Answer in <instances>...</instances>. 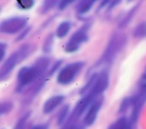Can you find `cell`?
<instances>
[{
    "label": "cell",
    "instance_id": "obj_1",
    "mask_svg": "<svg viewBox=\"0 0 146 129\" xmlns=\"http://www.w3.org/2000/svg\"><path fill=\"white\" fill-rule=\"evenodd\" d=\"M50 64V58L46 57L39 58L31 66L22 67L17 74V91L20 92L38 78L43 75Z\"/></svg>",
    "mask_w": 146,
    "mask_h": 129
},
{
    "label": "cell",
    "instance_id": "obj_2",
    "mask_svg": "<svg viewBox=\"0 0 146 129\" xmlns=\"http://www.w3.org/2000/svg\"><path fill=\"white\" fill-rule=\"evenodd\" d=\"M33 50V47L30 44L23 45L21 46L16 51H15L10 57L5 61V63L2 65L1 68V80H5L7 78L12 70L15 68L18 63H21L22 61L27 58Z\"/></svg>",
    "mask_w": 146,
    "mask_h": 129
},
{
    "label": "cell",
    "instance_id": "obj_3",
    "mask_svg": "<svg viewBox=\"0 0 146 129\" xmlns=\"http://www.w3.org/2000/svg\"><path fill=\"white\" fill-rule=\"evenodd\" d=\"M125 38L120 34H114L106 47L104 55L99 60V64L110 65L115 58L116 55L125 44Z\"/></svg>",
    "mask_w": 146,
    "mask_h": 129
},
{
    "label": "cell",
    "instance_id": "obj_4",
    "mask_svg": "<svg viewBox=\"0 0 146 129\" xmlns=\"http://www.w3.org/2000/svg\"><path fill=\"white\" fill-rule=\"evenodd\" d=\"M130 100L132 104V114L129 121H130L131 126L133 127V126L135 124L138 119L143 106L146 102V82L142 81L138 92L133 96L130 97Z\"/></svg>",
    "mask_w": 146,
    "mask_h": 129
},
{
    "label": "cell",
    "instance_id": "obj_5",
    "mask_svg": "<svg viewBox=\"0 0 146 129\" xmlns=\"http://www.w3.org/2000/svg\"><path fill=\"white\" fill-rule=\"evenodd\" d=\"M84 62H74L62 67L57 75V82L61 85H67L75 79L76 75L80 72Z\"/></svg>",
    "mask_w": 146,
    "mask_h": 129
},
{
    "label": "cell",
    "instance_id": "obj_6",
    "mask_svg": "<svg viewBox=\"0 0 146 129\" xmlns=\"http://www.w3.org/2000/svg\"><path fill=\"white\" fill-rule=\"evenodd\" d=\"M88 25L83 26L78 31H77L74 34L71 36L69 41L67 42L65 46V51L67 53L76 52L77 50L80 48V45L82 43H85L88 40Z\"/></svg>",
    "mask_w": 146,
    "mask_h": 129
},
{
    "label": "cell",
    "instance_id": "obj_7",
    "mask_svg": "<svg viewBox=\"0 0 146 129\" xmlns=\"http://www.w3.org/2000/svg\"><path fill=\"white\" fill-rule=\"evenodd\" d=\"M27 24V19L23 16H15L1 22V31L7 34H15L21 31Z\"/></svg>",
    "mask_w": 146,
    "mask_h": 129
},
{
    "label": "cell",
    "instance_id": "obj_8",
    "mask_svg": "<svg viewBox=\"0 0 146 129\" xmlns=\"http://www.w3.org/2000/svg\"><path fill=\"white\" fill-rule=\"evenodd\" d=\"M109 84V75L108 73L103 70L98 73V77L96 79L94 85L92 87V90L90 93L95 95L96 97H99L106 89L108 87ZM89 93V92H88Z\"/></svg>",
    "mask_w": 146,
    "mask_h": 129
},
{
    "label": "cell",
    "instance_id": "obj_9",
    "mask_svg": "<svg viewBox=\"0 0 146 129\" xmlns=\"http://www.w3.org/2000/svg\"><path fill=\"white\" fill-rule=\"evenodd\" d=\"M104 102V97H98L94 101L91 103V105L88 107V112L84 117V125L86 126H91L94 124V122L96 121L98 113L100 110L101 107H102V104Z\"/></svg>",
    "mask_w": 146,
    "mask_h": 129
},
{
    "label": "cell",
    "instance_id": "obj_10",
    "mask_svg": "<svg viewBox=\"0 0 146 129\" xmlns=\"http://www.w3.org/2000/svg\"><path fill=\"white\" fill-rule=\"evenodd\" d=\"M65 97L63 95H55V96L48 99L43 104V113L44 114H49L52 111H53L56 108L63 102Z\"/></svg>",
    "mask_w": 146,
    "mask_h": 129
},
{
    "label": "cell",
    "instance_id": "obj_11",
    "mask_svg": "<svg viewBox=\"0 0 146 129\" xmlns=\"http://www.w3.org/2000/svg\"><path fill=\"white\" fill-rule=\"evenodd\" d=\"M108 129H133L129 121L126 117H122L109 126Z\"/></svg>",
    "mask_w": 146,
    "mask_h": 129
},
{
    "label": "cell",
    "instance_id": "obj_12",
    "mask_svg": "<svg viewBox=\"0 0 146 129\" xmlns=\"http://www.w3.org/2000/svg\"><path fill=\"white\" fill-rule=\"evenodd\" d=\"M70 26L71 25H70V22H68V21L62 22L57 28V31H56V36H57L59 39L64 38L67 34H68V32L70 31Z\"/></svg>",
    "mask_w": 146,
    "mask_h": 129
},
{
    "label": "cell",
    "instance_id": "obj_13",
    "mask_svg": "<svg viewBox=\"0 0 146 129\" xmlns=\"http://www.w3.org/2000/svg\"><path fill=\"white\" fill-rule=\"evenodd\" d=\"M94 4H95V1H81L77 5L76 10L80 14H87L88 11L91 9Z\"/></svg>",
    "mask_w": 146,
    "mask_h": 129
},
{
    "label": "cell",
    "instance_id": "obj_14",
    "mask_svg": "<svg viewBox=\"0 0 146 129\" xmlns=\"http://www.w3.org/2000/svg\"><path fill=\"white\" fill-rule=\"evenodd\" d=\"M133 37L137 39L146 37V22H143L136 26L133 31Z\"/></svg>",
    "mask_w": 146,
    "mask_h": 129
},
{
    "label": "cell",
    "instance_id": "obj_15",
    "mask_svg": "<svg viewBox=\"0 0 146 129\" xmlns=\"http://www.w3.org/2000/svg\"><path fill=\"white\" fill-rule=\"evenodd\" d=\"M138 5H139V4H138L137 5H135V7H133L126 14V15L125 16V18H123V19L122 20V22H120V26H121V27L125 26V25H127V24H129V22H130L132 17L133 16L134 13H135V11H136L137 8H138Z\"/></svg>",
    "mask_w": 146,
    "mask_h": 129
},
{
    "label": "cell",
    "instance_id": "obj_16",
    "mask_svg": "<svg viewBox=\"0 0 146 129\" xmlns=\"http://www.w3.org/2000/svg\"><path fill=\"white\" fill-rule=\"evenodd\" d=\"M69 115V106L68 105H66L64 106V107L62 108V109L60 110V114L58 116V124L59 125H62L65 119H67V117H68Z\"/></svg>",
    "mask_w": 146,
    "mask_h": 129
},
{
    "label": "cell",
    "instance_id": "obj_17",
    "mask_svg": "<svg viewBox=\"0 0 146 129\" xmlns=\"http://www.w3.org/2000/svg\"><path fill=\"white\" fill-rule=\"evenodd\" d=\"M52 45H53V36L52 35H49L45 41H44V44H43V52L45 53H49L50 52V50L52 48Z\"/></svg>",
    "mask_w": 146,
    "mask_h": 129
},
{
    "label": "cell",
    "instance_id": "obj_18",
    "mask_svg": "<svg viewBox=\"0 0 146 129\" xmlns=\"http://www.w3.org/2000/svg\"><path fill=\"white\" fill-rule=\"evenodd\" d=\"M58 3H59V2L54 1V0H48V1L43 2L42 7V11H41V12H42V14L47 13L48 11H50V10L52 9V7H54L55 5H57Z\"/></svg>",
    "mask_w": 146,
    "mask_h": 129
},
{
    "label": "cell",
    "instance_id": "obj_19",
    "mask_svg": "<svg viewBox=\"0 0 146 129\" xmlns=\"http://www.w3.org/2000/svg\"><path fill=\"white\" fill-rule=\"evenodd\" d=\"M12 109H13V104L11 102L9 101L3 102L1 104V107H0V114H1V116L7 115L12 110Z\"/></svg>",
    "mask_w": 146,
    "mask_h": 129
},
{
    "label": "cell",
    "instance_id": "obj_20",
    "mask_svg": "<svg viewBox=\"0 0 146 129\" xmlns=\"http://www.w3.org/2000/svg\"><path fill=\"white\" fill-rule=\"evenodd\" d=\"M35 5V1L32 0H26V1H17V7L20 9L28 10Z\"/></svg>",
    "mask_w": 146,
    "mask_h": 129
},
{
    "label": "cell",
    "instance_id": "obj_21",
    "mask_svg": "<svg viewBox=\"0 0 146 129\" xmlns=\"http://www.w3.org/2000/svg\"><path fill=\"white\" fill-rule=\"evenodd\" d=\"M29 114L30 113H27L25 114L24 117H22L21 119L18 120V122L16 123L15 126L14 127V129H25V124H26V121L28 119V117H29Z\"/></svg>",
    "mask_w": 146,
    "mask_h": 129
},
{
    "label": "cell",
    "instance_id": "obj_22",
    "mask_svg": "<svg viewBox=\"0 0 146 129\" xmlns=\"http://www.w3.org/2000/svg\"><path fill=\"white\" fill-rule=\"evenodd\" d=\"M5 48H7V45L4 42H1L0 44V50H1V56H0V60H3L5 58Z\"/></svg>",
    "mask_w": 146,
    "mask_h": 129
},
{
    "label": "cell",
    "instance_id": "obj_23",
    "mask_svg": "<svg viewBox=\"0 0 146 129\" xmlns=\"http://www.w3.org/2000/svg\"><path fill=\"white\" fill-rule=\"evenodd\" d=\"M72 3V1H60L59 2V9L63 10L67 7V5H69Z\"/></svg>",
    "mask_w": 146,
    "mask_h": 129
},
{
    "label": "cell",
    "instance_id": "obj_24",
    "mask_svg": "<svg viewBox=\"0 0 146 129\" xmlns=\"http://www.w3.org/2000/svg\"><path fill=\"white\" fill-rule=\"evenodd\" d=\"M66 129H83V126L73 123V124H70V126L68 127H66Z\"/></svg>",
    "mask_w": 146,
    "mask_h": 129
},
{
    "label": "cell",
    "instance_id": "obj_25",
    "mask_svg": "<svg viewBox=\"0 0 146 129\" xmlns=\"http://www.w3.org/2000/svg\"><path fill=\"white\" fill-rule=\"evenodd\" d=\"M30 31V28H27V29L23 32V33H22V34L17 38V39H16V41H21L22 40V39H24L25 37V35L27 34V33H28V31Z\"/></svg>",
    "mask_w": 146,
    "mask_h": 129
},
{
    "label": "cell",
    "instance_id": "obj_26",
    "mask_svg": "<svg viewBox=\"0 0 146 129\" xmlns=\"http://www.w3.org/2000/svg\"><path fill=\"white\" fill-rule=\"evenodd\" d=\"M32 129H48V126L46 125H38L33 126Z\"/></svg>",
    "mask_w": 146,
    "mask_h": 129
},
{
    "label": "cell",
    "instance_id": "obj_27",
    "mask_svg": "<svg viewBox=\"0 0 146 129\" xmlns=\"http://www.w3.org/2000/svg\"><path fill=\"white\" fill-rule=\"evenodd\" d=\"M142 81L143 82H146V69L143 73V77H142Z\"/></svg>",
    "mask_w": 146,
    "mask_h": 129
},
{
    "label": "cell",
    "instance_id": "obj_28",
    "mask_svg": "<svg viewBox=\"0 0 146 129\" xmlns=\"http://www.w3.org/2000/svg\"><path fill=\"white\" fill-rule=\"evenodd\" d=\"M63 129H66V127H65V128H63Z\"/></svg>",
    "mask_w": 146,
    "mask_h": 129
}]
</instances>
